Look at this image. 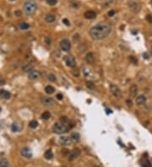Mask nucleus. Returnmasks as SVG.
<instances>
[{"instance_id":"nucleus-1","label":"nucleus","mask_w":152,"mask_h":167,"mask_svg":"<svg viewBox=\"0 0 152 167\" xmlns=\"http://www.w3.org/2000/svg\"><path fill=\"white\" fill-rule=\"evenodd\" d=\"M111 26L106 22H100L90 30L89 33L94 40H102L107 38L111 33Z\"/></svg>"},{"instance_id":"nucleus-2","label":"nucleus","mask_w":152,"mask_h":167,"mask_svg":"<svg viewBox=\"0 0 152 167\" xmlns=\"http://www.w3.org/2000/svg\"><path fill=\"white\" fill-rule=\"evenodd\" d=\"M37 9V4L34 0H28L24 3V12L26 15H32Z\"/></svg>"},{"instance_id":"nucleus-3","label":"nucleus","mask_w":152,"mask_h":167,"mask_svg":"<svg viewBox=\"0 0 152 167\" xmlns=\"http://www.w3.org/2000/svg\"><path fill=\"white\" fill-rule=\"evenodd\" d=\"M68 130H69L68 127H66L64 124L61 123V122H56L53 125V127H52V131H53V132L57 134L66 133V132H68Z\"/></svg>"},{"instance_id":"nucleus-4","label":"nucleus","mask_w":152,"mask_h":167,"mask_svg":"<svg viewBox=\"0 0 152 167\" xmlns=\"http://www.w3.org/2000/svg\"><path fill=\"white\" fill-rule=\"evenodd\" d=\"M129 7L131 11H133L134 13H139L141 8L140 3L138 1H136V0H131V1H129Z\"/></svg>"},{"instance_id":"nucleus-5","label":"nucleus","mask_w":152,"mask_h":167,"mask_svg":"<svg viewBox=\"0 0 152 167\" xmlns=\"http://www.w3.org/2000/svg\"><path fill=\"white\" fill-rule=\"evenodd\" d=\"M41 102H42V104L43 105L49 106V107L54 106L56 105V102L53 99L51 98V97H47V96H42L41 98Z\"/></svg>"},{"instance_id":"nucleus-6","label":"nucleus","mask_w":152,"mask_h":167,"mask_svg":"<svg viewBox=\"0 0 152 167\" xmlns=\"http://www.w3.org/2000/svg\"><path fill=\"white\" fill-rule=\"evenodd\" d=\"M80 155V149L76 148V149H73V150L69 154V158H68V160H69V161H73V160H76Z\"/></svg>"},{"instance_id":"nucleus-7","label":"nucleus","mask_w":152,"mask_h":167,"mask_svg":"<svg viewBox=\"0 0 152 167\" xmlns=\"http://www.w3.org/2000/svg\"><path fill=\"white\" fill-rule=\"evenodd\" d=\"M110 90H111V92H112V95L115 97H117V98H120V97L122 96V93H121L120 89H119L117 85L112 84L110 85Z\"/></svg>"},{"instance_id":"nucleus-8","label":"nucleus","mask_w":152,"mask_h":167,"mask_svg":"<svg viewBox=\"0 0 152 167\" xmlns=\"http://www.w3.org/2000/svg\"><path fill=\"white\" fill-rule=\"evenodd\" d=\"M60 47L64 52H69L71 48V43L68 39H64L60 42Z\"/></svg>"},{"instance_id":"nucleus-9","label":"nucleus","mask_w":152,"mask_h":167,"mask_svg":"<svg viewBox=\"0 0 152 167\" xmlns=\"http://www.w3.org/2000/svg\"><path fill=\"white\" fill-rule=\"evenodd\" d=\"M64 61H65L66 65L69 68H74L76 64L75 59H74V57H72V56H66V57H64Z\"/></svg>"},{"instance_id":"nucleus-10","label":"nucleus","mask_w":152,"mask_h":167,"mask_svg":"<svg viewBox=\"0 0 152 167\" xmlns=\"http://www.w3.org/2000/svg\"><path fill=\"white\" fill-rule=\"evenodd\" d=\"M20 154H21L23 157L26 158V159H30L32 157V152L29 148L25 147L20 150Z\"/></svg>"},{"instance_id":"nucleus-11","label":"nucleus","mask_w":152,"mask_h":167,"mask_svg":"<svg viewBox=\"0 0 152 167\" xmlns=\"http://www.w3.org/2000/svg\"><path fill=\"white\" fill-rule=\"evenodd\" d=\"M59 143L63 145H69L72 143V139L71 138H69V137H66V136H62L60 137L59 139Z\"/></svg>"},{"instance_id":"nucleus-12","label":"nucleus","mask_w":152,"mask_h":167,"mask_svg":"<svg viewBox=\"0 0 152 167\" xmlns=\"http://www.w3.org/2000/svg\"><path fill=\"white\" fill-rule=\"evenodd\" d=\"M84 16L87 20H93V19H95L96 17V13L95 11H93V10H88V11H86L84 14Z\"/></svg>"},{"instance_id":"nucleus-13","label":"nucleus","mask_w":152,"mask_h":167,"mask_svg":"<svg viewBox=\"0 0 152 167\" xmlns=\"http://www.w3.org/2000/svg\"><path fill=\"white\" fill-rule=\"evenodd\" d=\"M40 77V73L37 70H32L31 72L29 73L28 78L31 80H34V79H37Z\"/></svg>"},{"instance_id":"nucleus-14","label":"nucleus","mask_w":152,"mask_h":167,"mask_svg":"<svg viewBox=\"0 0 152 167\" xmlns=\"http://www.w3.org/2000/svg\"><path fill=\"white\" fill-rule=\"evenodd\" d=\"M146 100H147V99H146L145 95H140L136 98V103L139 105H144V104H145Z\"/></svg>"},{"instance_id":"nucleus-15","label":"nucleus","mask_w":152,"mask_h":167,"mask_svg":"<svg viewBox=\"0 0 152 167\" xmlns=\"http://www.w3.org/2000/svg\"><path fill=\"white\" fill-rule=\"evenodd\" d=\"M85 61H86L88 63H92L95 61V55H94L93 52H88L85 56Z\"/></svg>"},{"instance_id":"nucleus-16","label":"nucleus","mask_w":152,"mask_h":167,"mask_svg":"<svg viewBox=\"0 0 152 167\" xmlns=\"http://www.w3.org/2000/svg\"><path fill=\"white\" fill-rule=\"evenodd\" d=\"M129 94L132 97H135L138 94V86L136 84H133L129 89Z\"/></svg>"},{"instance_id":"nucleus-17","label":"nucleus","mask_w":152,"mask_h":167,"mask_svg":"<svg viewBox=\"0 0 152 167\" xmlns=\"http://www.w3.org/2000/svg\"><path fill=\"white\" fill-rule=\"evenodd\" d=\"M0 96H1L2 98L5 99V100H8V99L10 98V96H11V95H10L9 92L7 91V90H0Z\"/></svg>"},{"instance_id":"nucleus-18","label":"nucleus","mask_w":152,"mask_h":167,"mask_svg":"<svg viewBox=\"0 0 152 167\" xmlns=\"http://www.w3.org/2000/svg\"><path fill=\"white\" fill-rule=\"evenodd\" d=\"M45 20L47 22V23H52L56 20V17L54 14H48L46 15L45 17Z\"/></svg>"},{"instance_id":"nucleus-19","label":"nucleus","mask_w":152,"mask_h":167,"mask_svg":"<svg viewBox=\"0 0 152 167\" xmlns=\"http://www.w3.org/2000/svg\"><path fill=\"white\" fill-rule=\"evenodd\" d=\"M22 70L25 73H30L33 70V66L30 65V64H26V65L22 67Z\"/></svg>"},{"instance_id":"nucleus-20","label":"nucleus","mask_w":152,"mask_h":167,"mask_svg":"<svg viewBox=\"0 0 152 167\" xmlns=\"http://www.w3.org/2000/svg\"><path fill=\"white\" fill-rule=\"evenodd\" d=\"M44 157L47 160H52L53 158V153L52 152V150H47L44 154Z\"/></svg>"},{"instance_id":"nucleus-21","label":"nucleus","mask_w":152,"mask_h":167,"mask_svg":"<svg viewBox=\"0 0 152 167\" xmlns=\"http://www.w3.org/2000/svg\"><path fill=\"white\" fill-rule=\"evenodd\" d=\"M54 90H55V89H54L53 87L52 86V85H47V86L45 88L46 93L48 94V95H52V94H53L54 93Z\"/></svg>"},{"instance_id":"nucleus-22","label":"nucleus","mask_w":152,"mask_h":167,"mask_svg":"<svg viewBox=\"0 0 152 167\" xmlns=\"http://www.w3.org/2000/svg\"><path fill=\"white\" fill-rule=\"evenodd\" d=\"M0 167H8V161L6 158H3L0 160Z\"/></svg>"},{"instance_id":"nucleus-23","label":"nucleus","mask_w":152,"mask_h":167,"mask_svg":"<svg viewBox=\"0 0 152 167\" xmlns=\"http://www.w3.org/2000/svg\"><path fill=\"white\" fill-rule=\"evenodd\" d=\"M80 134L78 133V132H74V133H73L72 135H71V139H72V141H74V142H78L79 140H80Z\"/></svg>"},{"instance_id":"nucleus-24","label":"nucleus","mask_w":152,"mask_h":167,"mask_svg":"<svg viewBox=\"0 0 152 167\" xmlns=\"http://www.w3.org/2000/svg\"><path fill=\"white\" fill-rule=\"evenodd\" d=\"M50 117H51V114L49 111H44L42 114V118L44 119V120H48Z\"/></svg>"},{"instance_id":"nucleus-25","label":"nucleus","mask_w":152,"mask_h":167,"mask_svg":"<svg viewBox=\"0 0 152 167\" xmlns=\"http://www.w3.org/2000/svg\"><path fill=\"white\" fill-rule=\"evenodd\" d=\"M29 127H30V128H36V127H38V122H37V121L33 120V121H31V122H30Z\"/></svg>"},{"instance_id":"nucleus-26","label":"nucleus","mask_w":152,"mask_h":167,"mask_svg":"<svg viewBox=\"0 0 152 167\" xmlns=\"http://www.w3.org/2000/svg\"><path fill=\"white\" fill-rule=\"evenodd\" d=\"M20 27L21 30H27V29L30 28V25H28L27 23H25V22H22V23H20Z\"/></svg>"},{"instance_id":"nucleus-27","label":"nucleus","mask_w":152,"mask_h":167,"mask_svg":"<svg viewBox=\"0 0 152 167\" xmlns=\"http://www.w3.org/2000/svg\"><path fill=\"white\" fill-rule=\"evenodd\" d=\"M47 79H48V80L51 81V82H55V81L57 80V78H56V76L54 75V74H48V76H47Z\"/></svg>"},{"instance_id":"nucleus-28","label":"nucleus","mask_w":152,"mask_h":167,"mask_svg":"<svg viewBox=\"0 0 152 167\" xmlns=\"http://www.w3.org/2000/svg\"><path fill=\"white\" fill-rule=\"evenodd\" d=\"M60 122L63 124H64V125H66V124L69 122V119H68V117H65V116H63V117H61V118H60Z\"/></svg>"},{"instance_id":"nucleus-29","label":"nucleus","mask_w":152,"mask_h":167,"mask_svg":"<svg viewBox=\"0 0 152 167\" xmlns=\"http://www.w3.org/2000/svg\"><path fill=\"white\" fill-rule=\"evenodd\" d=\"M86 86L90 90H94L95 89V84L92 82V81H88V82H86Z\"/></svg>"},{"instance_id":"nucleus-30","label":"nucleus","mask_w":152,"mask_h":167,"mask_svg":"<svg viewBox=\"0 0 152 167\" xmlns=\"http://www.w3.org/2000/svg\"><path fill=\"white\" fill-rule=\"evenodd\" d=\"M11 128H12V131H13V132H19V131H20V127H18V125H17L16 123L12 124Z\"/></svg>"},{"instance_id":"nucleus-31","label":"nucleus","mask_w":152,"mask_h":167,"mask_svg":"<svg viewBox=\"0 0 152 167\" xmlns=\"http://www.w3.org/2000/svg\"><path fill=\"white\" fill-rule=\"evenodd\" d=\"M47 4L51 5V6H54V5L57 4L58 0H47Z\"/></svg>"},{"instance_id":"nucleus-32","label":"nucleus","mask_w":152,"mask_h":167,"mask_svg":"<svg viewBox=\"0 0 152 167\" xmlns=\"http://www.w3.org/2000/svg\"><path fill=\"white\" fill-rule=\"evenodd\" d=\"M80 38H81V37H80V34H74V36H73V39H74V42H79V41L80 40Z\"/></svg>"},{"instance_id":"nucleus-33","label":"nucleus","mask_w":152,"mask_h":167,"mask_svg":"<svg viewBox=\"0 0 152 167\" xmlns=\"http://www.w3.org/2000/svg\"><path fill=\"white\" fill-rule=\"evenodd\" d=\"M129 60L131 61V62L133 63H134V64H137V63H138V61H137V59L135 58V57H134V56H129Z\"/></svg>"},{"instance_id":"nucleus-34","label":"nucleus","mask_w":152,"mask_h":167,"mask_svg":"<svg viewBox=\"0 0 152 167\" xmlns=\"http://www.w3.org/2000/svg\"><path fill=\"white\" fill-rule=\"evenodd\" d=\"M72 74H74L75 77H79V75H80L79 70H77V69H73V70H72Z\"/></svg>"},{"instance_id":"nucleus-35","label":"nucleus","mask_w":152,"mask_h":167,"mask_svg":"<svg viewBox=\"0 0 152 167\" xmlns=\"http://www.w3.org/2000/svg\"><path fill=\"white\" fill-rule=\"evenodd\" d=\"M5 84H6V80H5L3 77L0 76V86H1V85H4Z\"/></svg>"},{"instance_id":"nucleus-36","label":"nucleus","mask_w":152,"mask_h":167,"mask_svg":"<svg viewBox=\"0 0 152 167\" xmlns=\"http://www.w3.org/2000/svg\"><path fill=\"white\" fill-rule=\"evenodd\" d=\"M62 154H63V155H67V154H69V149H63L62 150Z\"/></svg>"},{"instance_id":"nucleus-37","label":"nucleus","mask_w":152,"mask_h":167,"mask_svg":"<svg viewBox=\"0 0 152 167\" xmlns=\"http://www.w3.org/2000/svg\"><path fill=\"white\" fill-rule=\"evenodd\" d=\"M146 20H147L149 23H152V15L148 14L147 16H146Z\"/></svg>"},{"instance_id":"nucleus-38","label":"nucleus","mask_w":152,"mask_h":167,"mask_svg":"<svg viewBox=\"0 0 152 167\" xmlns=\"http://www.w3.org/2000/svg\"><path fill=\"white\" fill-rule=\"evenodd\" d=\"M63 23L65 25H67V26H69V25H70V23H69V21L67 19H64V20H63Z\"/></svg>"},{"instance_id":"nucleus-39","label":"nucleus","mask_w":152,"mask_h":167,"mask_svg":"<svg viewBox=\"0 0 152 167\" xmlns=\"http://www.w3.org/2000/svg\"><path fill=\"white\" fill-rule=\"evenodd\" d=\"M112 2H113V0H108V1H107L105 3V4H104V7H107V6H109V5H111L112 3Z\"/></svg>"},{"instance_id":"nucleus-40","label":"nucleus","mask_w":152,"mask_h":167,"mask_svg":"<svg viewBox=\"0 0 152 167\" xmlns=\"http://www.w3.org/2000/svg\"><path fill=\"white\" fill-rule=\"evenodd\" d=\"M14 14H15V16H18V17H20V16H21V14H22V12L20 11V10H16V11L14 12Z\"/></svg>"},{"instance_id":"nucleus-41","label":"nucleus","mask_w":152,"mask_h":167,"mask_svg":"<svg viewBox=\"0 0 152 167\" xmlns=\"http://www.w3.org/2000/svg\"><path fill=\"white\" fill-rule=\"evenodd\" d=\"M107 14H108L109 17H112L114 14H115V11H114V10H110V11L107 13Z\"/></svg>"},{"instance_id":"nucleus-42","label":"nucleus","mask_w":152,"mask_h":167,"mask_svg":"<svg viewBox=\"0 0 152 167\" xmlns=\"http://www.w3.org/2000/svg\"><path fill=\"white\" fill-rule=\"evenodd\" d=\"M126 104H127L128 106H132L133 105V102L131 100H126Z\"/></svg>"},{"instance_id":"nucleus-43","label":"nucleus","mask_w":152,"mask_h":167,"mask_svg":"<svg viewBox=\"0 0 152 167\" xmlns=\"http://www.w3.org/2000/svg\"><path fill=\"white\" fill-rule=\"evenodd\" d=\"M149 54L147 53V52H144V53H143V57H144L145 59H146V60H148V59H149Z\"/></svg>"},{"instance_id":"nucleus-44","label":"nucleus","mask_w":152,"mask_h":167,"mask_svg":"<svg viewBox=\"0 0 152 167\" xmlns=\"http://www.w3.org/2000/svg\"><path fill=\"white\" fill-rule=\"evenodd\" d=\"M56 97H57V99H58V100H63V98H64V96H63L62 94H58V95H56Z\"/></svg>"},{"instance_id":"nucleus-45","label":"nucleus","mask_w":152,"mask_h":167,"mask_svg":"<svg viewBox=\"0 0 152 167\" xmlns=\"http://www.w3.org/2000/svg\"><path fill=\"white\" fill-rule=\"evenodd\" d=\"M46 42H47V45H51V43H52V41H51V39L48 38V37H46Z\"/></svg>"},{"instance_id":"nucleus-46","label":"nucleus","mask_w":152,"mask_h":167,"mask_svg":"<svg viewBox=\"0 0 152 167\" xmlns=\"http://www.w3.org/2000/svg\"><path fill=\"white\" fill-rule=\"evenodd\" d=\"M143 167H150V166L148 165V163H145V164L143 165Z\"/></svg>"},{"instance_id":"nucleus-47","label":"nucleus","mask_w":152,"mask_h":167,"mask_svg":"<svg viewBox=\"0 0 152 167\" xmlns=\"http://www.w3.org/2000/svg\"><path fill=\"white\" fill-rule=\"evenodd\" d=\"M2 20H2V18H1V17H0V22H1Z\"/></svg>"},{"instance_id":"nucleus-48","label":"nucleus","mask_w":152,"mask_h":167,"mask_svg":"<svg viewBox=\"0 0 152 167\" xmlns=\"http://www.w3.org/2000/svg\"><path fill=\"white\" fill-rule=\"evenodd\" d=\"M93 167H99V166H94Z\"/></svg>"},{"instance_id":"nucleus-49","label":"nucleus","mask_w":152,"mask_h":167,"mask_svg":"<svg viewBox=\"0 0 152 167\" xmlns=\"http://www.w3.org/2000/svg\"><path fill=\"white\" fill-rule=\"evenodd\" d=\"M9 1H14V0H9Z\"/></svg>"},{"instance_id":"nucleus-50","label":"nucleus","mask_w":152,"mask_h":167,"mask_svg":"<svg viewBox=\"0 0 152 167\" xmlns=\"http://www.w3.org/2000/svg\"><path fill=\"white\" fill-rule=\"evenodd\" d=\"M63 167H67V166H63Z\"/></svg>"},{"instance_id":"nucleus-51","label":"nucleus","mask_w":152,"mask_h":167,"mask_svg":"<svg viewBox=\"0 0 152 167\" xmlns=\"http://www.w3.org/2000/svg\"><path fill=\"white\" fill-rule=\"evenodd\" d=\"M0 111H1V108H0Z\"/></svg>"},{"instance_id":"nucleus-52","label":"nucleus","mask_w":152,"mask_h":167,"mask_svg":"<svg viewBox=\"0 0 152 167\" xmlns=\"http://www.w3.org/2000/svg\"><path fill=\"white\" fill-rule=\"evenodd\" d=\"M151 132H152V129H151Z\"/></svg>"},{"instance_id":"nucleus-53","label":"nucleus","mask_w":152,"mask_h":167,"mask_svg":"<svg viewBox=\"0 0 152 167\" xmlns=\"http://www.w3.org/2000/svg\"><path fill=\"white\" fill-rule=\"evenodd\" d=\"M151 2H152V1H151Z\"/></svg>"}]
</instances>
